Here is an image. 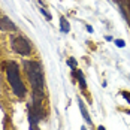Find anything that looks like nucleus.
I'll use <instances>...</instances> for the list:
<instances>
[{
	"instance_id": "f257e3e1",
	"label": "nucleus",
	"mask_w": 130,
	"mask_h": 130,
	"mask_svg": "<svg viewBox=\"0 0 130 130\" xmlns=\"http://www.w3.org/2000/svg\"><path fill=\"white\" fill-rule=\"evenodd\" d=\"M24 69H26L27 78L31 84L33 88V99L42 100L43 99V88H45V79H43V72H42V66L38 61H24Z\"/></svg>"
},
{
	"instance_id": "f03ea898",
	"label": "nucleus",
	"mask_w": 130,
	"mask_h": 130,
	"mask_svg": "<svg viewBox=\"0 0 130 130\" xmlns=\"http://www.w3.org/2000/svg\"><path fill=\"white\" fill-rule=\"evenodd\" d=\"M5 70H6V76H8V81L12 87V91L15 93V96L24 97L26 96V87H24L21 76H20V66L15 61H9L5 64Z\"/></svg>"
},
{
	"instance_id": "7ed1b4c3",
	"label": "nucleus",
	"mask_w": 130,
	"mask_h": 130,
	"mask_svg": "<svg viewBox=\"0 0 130 130\" xmlns=\"http://www.w3.org/2000/svg\"><path fill=\"white\" fill-rule=\"evenodd\" d=\"M11 46L17 54L21 55H30L31 54V45L24 36H12L11 38Z\"/></svg>"
},
{
	"instance_id": "20e7f679",
	"label": "nucleus",
	"mask_w": 130,
	"mask_h": 130,
	"mask_svg": "<svg viewBox=\"0 0 130 130\" xmlns=\"http://www.w3.org/2000/svg\"><path fill=\"white\" fill-rule=\"evenodd\" d=\"M0 28L2 30H6V31H13L17 27L13 26V23L5 15H0Z\"/></svg>"
},
{
	"instance_id": "39448f33",
	"label": "nucleus",
	"mask_w": 130,
	"mask_h": 130,
	"mask_svg": "<svg viewBox=\"0 0 130 130\" xmlns=\"http://www.w3.org/2000/svg\"><path fill=\"white\" fill-rule=\"evenodd\" d=\"M79 109H81V114L84 115V118H85V121L87 123H91V120H90V115H88V112H87V108L84 106V103L79 100Z\"/></svg>"
},
{
	"instance_id": "423d86ee",
	"label": "nucleus",
	"mask_w": 130,
	"mask_h": 130,
	"mask_svg": "<svg viewBox=\"0 0 130 130\" xmlns=\"http://www.w3.org/2000/svg\"><path fill=\"white\" fill-rule=\"evenodd\" d=\"M61 31H64V33L69 31V24H67V21H66L64 17H61Z\"/></svg>"
},
{
	"instance_id": "0eeeda50",
	"label": "nucleus",
	"mask_w": 130,
	"mask_h": 130,
	"mask_svg": "<svg viewBox=\"0 0 130 130\" xmlns=\"http://www.w3.org/2000/svg\"><path fill=\"white\" fill-rule=\"evenodd\" d=\"M76 76H78L79 82H81V87H82V88H85V87H87V84H85V79H84V76H82V73L76 70Z\"/></svg>"
},
{
	"instance_id": "6e6552de",
	"label": "nucleus",
	"mask_w": 130,
	"mask_h": 130,
	"mask_svg": "<svg viewBox=\"0 0 130 130\" xmlns=\"http://www.w3.org/2000/svg\"><path fill=\"white\" fill-rule=\"evenodd\" d=\"M67 64L72 66V67H76V61H75V58H69V60H67Z\"/></svg>"
},
{
	"instance_id": "1a4fd4ad",
	"label": "nucleus",
	"mask_w": 130,
	"mask_h": 130,
	"mask_svg": "<svg viewBox=\"0 0 130 130\" xmlns=\"http://www.w3.org/2000/svg\"><path fill=\"white\" fill-rule=\"evenodd\" d=\"M123 96H124V99H126V100L130 103V93H127V91H123Z\"/></svg>"
},
{
	"instance_id": "9d476101",
	"label": "nucleus",
	"mask_w": 130,
	"mask_h": 130,
	"mask_svg": "<svg viewBox=\"0 0 130 130\" xmlns=\"http://www.w3.org/2000/svg\"><path fill=\"white\" fill-rule=\"evenodd\" d=\"M115 43H117V46H124V45H126V42H124V40H115Z\"/></svg>"
},
{
	"instance_id": "9b49d317",
	"label": "nucleus",
	"mask_w": 130,
	"mask_h": 130,
	"mask_svg": "<svg viewBox=\"0 0 130 130\" xmlns=\"http://www.w3.org/2000/svg\"><path fill=\"white\" fill-rule=\"evenodd\" d=\"M97 130H106V129H105L103 126H99V127H97Z\"/></svg>"
},
{
	"instance_id": "f8f14e48",
	"label": "nucleus",
	"mask_w": 130,
	"mask_h": 130,
	"mask_svg": "<svg viewBox=\"0 0 130 130\" xmlns=\"http://www.w3.org/2000/svg\"><path fill=\"white\" fill-rule=\"evenodd\" d=\"M81 130H87V129H85V127H82V129H81Z\"/></svg>"
}]
</instances>
